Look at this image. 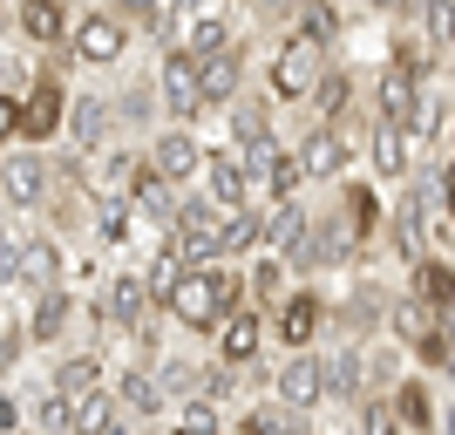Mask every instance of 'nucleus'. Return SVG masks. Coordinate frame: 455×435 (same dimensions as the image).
Here are the masks:
<instances>
[{
	"label": "nucleus",
	"mask_w": 455,
	"mask_h": 435,
	"mask_svg": "<svg viewBox=\"0 0 455 435\" xmlns=\"http://www.w3.org/2000/svg\"><path fill=\"white\" fill-rule=\"evenodd\" d=\"M245 300V279L231 272V265H184L177 272V286L164 293V313H171L177 326H190V334H211V326L225 320V306Z\"/></svg>",
	"instance_id": "f257e3e1"
},
{
	"label": "nucleus",
	"mask_w": 455,
	"mask_h": 435,
	"mask_svg": "<svg viewBox=\"0 0 455 435\" xmlns=\"http://www.w3.org/2000/svg\"><path fill=\"white\" fill-rule=\"evenodd\" d=\"M218 238H225V211L211 205V197H184L171 218V246L184 265H211L218 259Z\"/></svg>",
	"instance_id": "f03ea898"
},
{
	"label": "nucleus",
	"mask_w": 455,
	"mask_h": 435,
	"mask_svg": "<svg viewBox=\"0 0 455 435\" xmlns=\"http://www.w3.org/2000/svg\"><path fill=\"white\" fill-rule=\"evenodd\" d=\"M76 61H89V68H116V61L130 55V28L109 14V7H95V14L68 20V41H61Z\"/></svg>",
	"instance_id": "7ed1b4c3"
},
{
	"label": "nucleus",
	"mask_w": 455,
	"mask_h": 435,
	"mask_svg": "<svg viewBox=\"0 0 455 435\" xmlns=\"http://www.w3.org/2000/svg\"><path fill=\"white\" fill-rule=\"evenodd\" d=\"M320 76H326V48H313L306 35H285L279 55H272V95L279 102H306Z\"/></svg>",
	"instance_id": "20e7f679"
},
{
	"label": "nucleus",
	"mask_w": 455,
	"mask_h": 435,
	"mask_svg": "<svg viewBox=\"0 0 455 435\" xmlns=\"http://www.w3.org/2000/svg\"><path fill=\"white\" fill-rule=\"evenodd\" d=\"M48 190H55V157H35V150L0 157V197L14 211H41Z\"/></svg>",
	"instance_id": "39448f33"
},
{
	"label": "nucleus",
	"mask_w": 455,
	"mask_h": 435,
	"mask_svg": "<svg viewBox=\"0 0 455 435\" xmlns=\"http://www.w3.org/2000/svg\"><path fill=\"white\" fill-rule=\"evenodd\" d=\"M61 116H68V89H61L55 68H41V76L28 82V95H20V143L61 136Z\"/></svg>",
	"instance_id": "423d86ee"
},
{
	"label": "nucleus",
	"mask_w": 455,
	"mask_h": 435,
	"mask_svg": "<svg viewBox=\"0 0 455 435\" xmlns=\"http://www.w3.org/2000/svg\"><path fill=\"white\" fill-rule=\"evenodd\" d=\"M156 109L171 116L177 130H190L197 116H204V95H197V61L190 55H164V68H156Z\"/></svg>",
	"instance_id": "0eeeda50"
},
{
	"label": "nucleus",
	"mask_w": 455,
	"mask_h": 435,
	"mask_svg": "<svg viewBox=\"0 0 455 435\" xmlns=\"http://www.w3.org/2000/svg\"><path fill=\"white\" fill-rule=\"evenodd\" d=\"M387 334L401 347H415L428 367H449V341H442V313H428L421 300H395L387 306Z\"/></svg>",
	"instance_id": "6e6552de"
},
{
	"label": "nucleus",
	"mask_w": 455,
	"mask_h": 435,
	"mask_svg": "<svg viewBox=\"0 0 455 435\" xmlns=\"http://www.w3.org/2000/svg\"><path fill=\"white\" fill-rule=\"evenodd\" d=\"M292 157H299V177H313V184H340L347 164H354V136L320 123V130L299 136V150H292Z\"/></svg>",
	"instance_id": "1a4fd4ad"
},
{
	"label": "nucleus",
	"mask_w": 455,
	"mask_h": 435,
	"mask_svg": "<svg viewBox=\"0 0 455 435\" xmlns=\"http://www.w3.org/2000/svg\"><path fill=\"white\" fill-rule=\"evenodd\" d=\"M143 164H150V171L164 177V184H177V190H184L190 177L204 171V143H197L190 130H177V123H171V130H164V136L150 143V150H143Z\"/></svg>",
	"instance_id": "9d476101"
},
{
	"label": "nucleus",
	"mask_w": 455,
	"mask_h": 435,
	"mask_svg": "<svg viewBox=\"0 0 455 435\" xmlns=\"http://www.w3.org/2000/svg\"><path fill=\"white\" fill-rule=\"evenodd\" d=\"M150 286H143V272H116L109 279V300L95 306V320L116 326V334H143V320H150Z\"/></svg>",
	"instance_id": "9b49d317"
},
{
	"label": "nucleus",
	"mask_w": 455,
	"mask_h": 435,
	"mask_svg": "<svg viewBox=\"0 0 455 435\" xmlns=\"http://www.w3.org/2000/svg\"><path fill=\"white\" fill-rule=\"evenodd\" d=\"M197 95H204V109H231L245 95V41H231L225 55L197 61Z\"/></svg>",
	"instance_id": "f8f14e48"
},
{
	"label": "nucleus",
	"mask_w": 455,
	"mask_h": 435,
	"mask_svg": "<svg viewBox=\"0 0 455 435\" xmlns=\"http://www.w3.org/2000/svg\"><path fill=\"white\" fill-rule=\"evenodd\" d=\"M272 388H279V401L292 408V415H313L326 401V375H320V354L306 347V354H285V367L272 375Z\"/></svg>",
	"instance_id": "ddd939ff"
},
{
	"label": "nucleus",
	"mask_w": 455,
	"mask_h": 435,
	"mask_svg": "<svg viewBox=\"0 0 455 435\" xmlns=\"http://www.w3.org/2000/svg\"><path fill=\"white\" fill-rule=\"evenodd\" d=\"M211 334H218V360H225V367H251V360H259V341H266V320H259V306H225V320L211 326Z\"/></svg>",
	"instance_id": "4468645a"
},
{
	"label": "nucleus",
	"mask_w": 455,
	"mask_h": 435,
	"mask_svg": "<svg viewBox=\"0 0 455 435\" xmlns=\"http://www.w3.org/2000/svg\"><path fill=\"white\" fill-rule=\"evenodd\" d=\"M320 326H326L320 293H285V300H279V313H272V334L285 341V354H306V347L320 341Z\"/></svg>",
	"instance_id": "2eb2a0df"
},
{
	"label": "nucleus",
	"mask_w": 455,
	"mask_h": 435,
	"mask_svg": "<svg viewBox=\"0 0 455 435\" xmlns=\"http://www.w3.org/2000/svg\"><path fill=\"white\" fill-rule=\"evenodd\" d=\"M68 326H76V293H68V286H48V293H35V306H28L20 334H28L35 347H55Z\"/></svg>",
	"instance_id": "dca6fc26"
},
{
	"label": "nucleus",
	"mask_w": 455,
	"mask_h": 435,
	"mask_svg": "<svg viewBox=\"0 0 455 435\" xmlns=\"http://www.w3.org/2000/svg\"><path fill=\"white\" fill-rule=\"evenodd\" d=\"M204 190H211V205L218 211H245L251 205V171H245V157L238 150H204Z\"/></svg>",
	"instance_id": "f3484780"
},
{
	"label": "nucleus",
	"mask_w": 455,
	"mask_h": 435,
	"mask_svg": "<svg viewBox=\"0 0 455 435\" xmlns=\"http://www.w3.org/2000/svg\"><path fill=\"white\" fill-rule=\"evenodd\" d=\"M231 41H238V28H231V14H225V7H211V14H190V20H177V55H190V61L225 55Z\"/></svg>",
	"instance_id": "a211bd4d"
},
{
	"label": "nucleus",
	"mask_w": 455,
	"mask_h": 435,
	"mask_svg": "<svg viewBox=\"0 0 455 435\" xmlns=\"http://www.w3.org/2000/svg\"><path fill=\"white\" fill-rule=\"evenodd\" d=\"M320 375H326V401H354L367 395V360H361V341L333 347V354H320Z\"/></svg>",
	"instance_id": "6ab92c4d"
},
{
	"label": "nucleus",
	"mask_w": 455,
	"mask_h": 435,
	"mask_svg": "<svg viewBox=\"0 0 455 435\" xmlns=\"http://www.w3.org/2000/svg\"><path fill=\"white\" fill-rule=\"evenodd\" d=\"M123 205H130V211H143L150 225H164V231H171L177 205H184V190H177V184H164V177H156L150 164H143V171L130 177V190H123Z\"/></svg>",
	"instance_id": "aec40b11"
},
{
	"label": "nucleus",
	"mask_w": 455,
	"mask_h": 435,
	"mask_svg": "<svg viewBox=\"0 0 455 435\" xmlns=\"http://www.w3.org/2000/svg\"><path fill=\"white\" fill-rule=\"evenodd\" d=\"M61 130L76 136L82 150H102L116 136V109L102 102V95H68V116H61Z\"/></svg>",
	"instance_id": "412c9836"
},
{
	"label": "nucleus",
	"mask_w": 455,
	"mask_h": 435,
	"mask_svg": "<svg viewBox=\"0 0 455 435\" xmlns=\"http://www.w3.org/2000/svg\"><path fill=\"white\" fill-rule=\"evenodd\" d=\"M14 28L35 41V48H61V41H68V0H20Z\"/></svg>",
	"instance_id": "4be33fe9"
},
{
	"label": "nucleus",
	"mask_w": 455,
	"mask_h": 435,
	"mask_svg": "<svg viewBox=\"0 0 455 435\" xmlns=\"http://www.w3.org/2000/svg\"><path fill=\"white\" fill-rule=\"evenodd\" d=\"M61 246H55V231H28L20 238V286H35V293H48V286H61Z\"/></svg>",
	"instance_id": "5701e85b"
},
{
	"label": "nucleus",
	"mask_w": 455,
	"mask_h": 435,
	"mask_svg": "<svg viewBox=\"0 0 455 435\" xmlns=\"http://www.w3.org/2000/svg\"><path fill=\"white\" fill-rule=\"evenodd\" d=\"M415 102H421V82L401 76L395 61H387V68H380V82H374V123H408V116H415Z\"/></svg>",
	"instance_id": "b1692460"
},
{
	"label": "nucleus",
	"mask_w": 455,
	"mask_h": 435,
	"mask_svg": "<svg viewBox=\"0 0 455 435\" xmlns=\"http://www.w3.org/2000/svg\"><path fill=\"white\" fill-rule=\"evenodd\" d=\"M367 150H374V171L387 177V184L415 171V143H408V130H401V123H374V136H367Z\"/></svg>",
	"instance_id": "393cba45"
},
{
	"label": "nucleus",
	"mask_w": 455,
	"mask_h": 435,
	"mask_svg": "<svg viewBox=\"0 0 455 435\" xmlns=\"http://www.w3.org/2000/svg\"><path fill=\"white\" fill-rule=\"evenodd\" d=\"M408 272H415V293H408V300H421L428 313H449L455 306V265L449 259H415Z\"/></svg>",
	"instance_id": "a878e982"
},
{
	"label": "nucleus",
	"mask_w": 455,
	"mask_h": 435,
	"mask_svg": "<svg viewBox=\"0 0 455 435\" xmlns=\"http://www.w3.org/2000/svg\"><path fill=\"white\" fill-rule=\"evenodd\" d=\"M95 388H109V381H102V354H61L55 360V395L61 401H82V395H95Z\"/></svg>",
	"instance_id": "bb28decb"
},
{
	"label": "nucleus",
	"mask_w": 455,
	"mask_h": 435,
	"mask_svg": "<svg viewBox=\"0 0 455 435\" xmlns=\"http://www.w3.org/2000/svg\"><path fill=\"white\" fill-rule=\"evenodd\" d=\"M340 225L354 231V246H367L380 231V197L367 184H340Z\"/></svg>",
	"instance_id": "cd10ccee"
},
{
	"label": "nucleus",
	"mask_w": 455,
	"mask_h": 435,
	"mask_svg": "<svg viewBox=\"0 0 455 435\" xmlns=\"http://www.w3.org/2000/svg\"><path fill=\"white\" fill-rule=\"evenodd\" d=\"M313 109H320V123L326 130H347V109H354V82L340 76V68H326L320 82H313V95H306Z\"/></svg>",
	"instance_id": "c85d7f7f"
},
{
	"label": "nucleus",
	"mask_w": 455,
	"mask_h": 435,
	"mask_svg": "<svg viewBox=\"0 0 455 435\" xmlns=\"http://www.w3.org/2000/svg\"><path fill=\"white\" fill-rule=\"evenodd\" d=\"M109 395H116V408H130V415H164V395H156L150 367H123Z\"/></svg>",
	"instance_id": "c756f323"
},
{
	"label": "nucleus",
	"mask_w": 455,
	"mask_h": 435,
	"mask_svg": "<svg viewBox=\"0 0 455 435\" xmlns=\"http://www.w3.org/2000/svg\"><path fill=\"white\" fill-rule=\"evenodd\" d=\"M380 320H387V293H380V286H354V300L340 306V326H347V341L374 334Z\"/></svg>",
	"instance_id": "7c9ffc66"
},
{
	"label": "nucleus",
	"mask_w": 455,
	"mask_h": 435,
	"mask_svg": "<svg viewBox=\"0 0 455 435\" xmlns=\"http://www.w3.org/2000/svg\"><path fill=\"white\" fill-rule=\"evenodd\" d=\"M231 143H238V150L272 143V116H266V102H259V95H238V102H231Z\"/></svg>",
	"instance_id": "2f4dec72"
},
{
	"label": "nucleus",
	"mask_w": 455,
	"mask_h": 435,
	"mask_svg": "<svg viewBox=\"0 0 455 435\" xmlns=\"http://www.w3.org/2000/svg\"><path fill=\"white\" fill-rule=\"evenodd\" d=\"M266 246V211H225V238H218V259H238V252Z\"/></svg>",
	"instance_id": "473e14b6"
},
{
	"label": "nucleus",
	"mask_w": 455,
	"mask_h": 435,
	"mask_svg": "<svg viewBox=\"0 0 455 435\" xmlns=\"http://www.w3.org/2000/svg\"><path fill=\"white\" fill-rule=\"evenodd\" d=\"M292 35H306L313 48H326V55H333V41H340V14H333V0H306Z\"/></svg>",
	"instance_id": "72a5a7b5"
},
{
	"label": "nucleus",
	"mask_w": 455,
	"mask_h": 435,
	"mask_svg": "<svg viewBox=\"0 0 455 435\" xmlns=\"http://www.w3.org/2000/svg\"><path fill=\"white\" fill-rule=\"evenodd\" d=\"M238 435H299V422H292L285 401H251L245 415H238Z\"/></svg>",
	"instance_id": "f704fd0d"
},
{
	"label": "nucleus",
	"mask_w": 455,
	"mask_h": 435,
	"mask_svg": "<svg viewBox=\"0 0 455 435\" xmlns=\"http://www.w3.org/2000/svg\"><path fill=\"white\" fill-rule=\"evenodd\" d=\"M395 415H401V429H435V401H428V388L421 381H395Z\"/></svg>",
	"instance_id": "c9c22d12"
},
{
	"label": "nucleus",
	"mask_w": 455,
	"mask_h": 435,
	"mask_svg": "<svg viewBox=\"0 0 455 435\" xmlns=\"http://www.w3.org/2000/svg\"><path fill=\"white\" fill-rule=\"evenodd\" d=\"M421 41H428V55L455 48V0H421Z\"/></svg>",
	"instance_id": "e433bc0d"
},
{
	"label": "nucleus",
	"mask_w": 455,
	"mask_h": 435,
	"mask_svg": "<svg viewBox=\"0 0 455 435\" xmlns=\"http://www.w3.org/2000/svg\"><path fill=\"white\" fill-rule=\"evenodd\" d=\"M68 408H76V435H109L116 429V395L109 388H95V395L68 401Z\"/></svg>",
	"instance_id": "4c0bfd02"
},
{
	"label": "nucleus",
	"mask_w": 455,
	"mask_h": 435,
	"mask_svg": "<svg viewBox=\"0 0 455 435\" xmlns=\"http://www.w3.org/2000/svg\"><path fill=\"white\" fill-rule=\"evenodd\" d=\"M28 429H35V435H76V408H68V401L48 388V395L28 408Z\"/></svg>",
	"instance_id": "58836bf2"
},
{
	"label": "nucleus",
	"mask_w": 455,
	"mask_h": 435,
	"mask_svg": "<svg viewBox=\"0 0 455 435\" xmlns=\"http://www.w3.org/2000/svg\"><path fill=\"white\" fill-rule=\"evenodd\" d=\"M387 218H395V252H401V259H408V265L428 259V252H421V205H415V197H401Z\"/></svg>",
	"instance_id": "ea45409f"
},
{
	"label": "nucleus",
	"mask_w": 455,
	"mask_h": 435,
	"mask_svg": "<svg viewBox=\"0 0 455 435\" xmlns=\"http://www.w3.org/2000/svg\"><path fill=\"white\" fill-rule=\"evenodd\" d=\"M150 381H156V395H164V401H190V395H197V367H190V360H164Z\"/></svg>",
	"instance_id": "a19ab883"
},
{
	"label": "nucleus",
	"mask_w": 455,
	"mask_h": 435,
	"mask_svg": "<svg viewBox=\"0 0 455 435\" xmlns=\"http://www.w3.org/2000/svg\"><path fill=\"white\" fill-rule=\"evenodd\" d=\"M109 14L123 28H164L171 20V0H109Z\"/></svg>",
	"instance_id": "79ce46f5"
},
{
	"label": "nucleus",
	"mask_w": 455,
	"mask_h": 435,
	"mask_svg": "<svg viewBox=\"0 0 455 435\" xmlns=\"http://www.w3.org/2000/svg\"><path fill=\"white\" fill-rule=\"evenodd\" d=\"M354 408H361V435H408V429H401V415H395V401L361 395Z\"/></svg>",
	"instance_id": "37998d69"
},
{
	"label": "nucleus",
	"mask_w": 455,
	"mask_h": 435,
	"mask_svg": "<svg viewBox=\"0 0 455 435\" xmlns=\"http://www.w3.org/2000/svg\"><path fill=\"white\" fill-rule=\"evenodd\" d=\"M177 429H184V435H225V422H218V401L190 395V401H184V415H177Z\"/></svg>",
	"instance_id": "c03bdc74"
},
{
	"label": "nucleus",
	"mask_w": 455,
	"mask_h": 435,
	"mask_svg": "<svg viewBox=\"0 0 455 435\" xmlns=\"http://www.w3.org/2000/svg\"><path fill=\"white\" fill-rule=\"evenodd\" d=\"M251 293H259L266 306H279L285 300V259H272V252H266V259L251 265Z\"/></svg>",
	"instance_id": "a18cd8bd"
},
{
	"label": "nucleus",
	"mask_w": 455,
	"mask_h": 435,
	"mask_svg": "<svg viewBox=\"0 0 455 435\" xmlns=\"http://www.w3.org/2000/svg\"><path fill=\"white\" fill-rule=\"evenodd\" d=\"M395 68H401V76H428V68H435V55H428V41H421V35H401L395 41Z\"/></svg>",
	"instance_id": "49530a36"
},
{
	"label": "nucleus",
	"mask_w": 455,
	"mask_h": 435,
	"mask_svg": "<svg viewBox=\"0 0 455 435\" xmlns=\"http://www.w3.org/2000/svg\"><path fill=\"white\" fill-rule=\"evenodd\" d=\"M150 116H156V89L130 82V89H123V109H116V123H150Z\"/></svg>",
	"instance_id": "de8ad7c7"
},
{
	"label": "nucleus",
	"mask_w": 455,
	"mask_h": 435,
	"mask_svg": "<svg viewBox=\"0 0 455 435\" xmlns=\"http://www.w3.org/2000/svg\"><path fill=\"white\" fill-rule=\"evenodd\" d=\"M361 360H367V381H401V354L395 347H374V354L361 347Z\"/></svg>",
	"instance_id": "09e8293b"
},
{
	"label": "nucleus",
	"mask_w": 455,
	"mask_h": 435,
	"mask_svg": "<svg viewBox=\"0 0 455 435\" xmlns=\"http://www.w3.org/2000/svg\"><path fill=\"white\" fill-rule=\"evenodd\" d=\"M7 286H20V238L14 231H0V293Z\"/></svg>",
	"instance_id": "8fccbe9b"
},
{
	"label": "nucleus",
	"mask_w": 455,
	"mask_h": 435,
	"mask_svg": "<svg viewBox=\"0 0 455 435\" xmlns=\"http://www.w3.org/2000/svg\"><path fill=\"white\" fill-rule=\"evenodd\" d=\"M14 136H20V95H7V89H0V150H7Z\"/></svg>",
	"instance_id": "3c124183"
},
{
	"label": "nucleus",
	"mask_w": 455,
	"mask_h": 435,
	"mask_svg": "<svg viewBox=\"0 0 455 435\" xmlns=\"http://www.w3.org/2000/svg\"><path fill=\"white\" fill-rule=\"evenodd\" d=\"M20 347H28V334H20V326H7V334H0V375L20 360Z\"/></svg>",
	"instance_id": "603ef678"
},
{
	"label": "nucleus",
	"mask_w": 455,
	"mask_h": 435,
	"mask_svg": "<svg viewBox=\"0 0 455 435\" xmlns=\"http://www.w3.org/2000/svg\"><path fill=\"white\" fill-rule=\"evenodd\" d=\"M211 7H225V0H171V14H177V20H190V14H211ZM164 28H171V20H164Z\"/></svg>",
	"instance_id": "864d4df0"
},
{
	"label": "nucleus",
	"mask_w": 455,
	"mask_h": 435,
	"mask_svg": "<svg viewBox=\"0 0 455 435\" xmlns=\"http://www.w3.org/2000/svg\"><path fill=\"white\" fill-rule=\"evenodd\" d=\"M251 7H259V14H266V20H285V14H299L306 0H251Z\"/></svg>",
	"instance_id": "5fc2aeb1"
},
{
	"label": "nucleus",
	"mask_w": 455,
	"mask_h": 435,
	"mask_svg": "<svg viewBox=\"0 0 455 435\" xmlns=\"http://www.w3.org/2000/svg\"><path fill=\"white\" fill-rule=\"evenodd\" d=\"M442 205H449V218H455V164H449V177H442Z\"/></svg>",
	"instance_id": "6e6d98bb"
},
{
	"label": "nucleus",
	"mask_w": 455,
	"mask_h": 435,
	"mask_svg": "<svg viewBox=\"0 0 455 435\" xmlns=\"http://www.w3.org/2000/svg\"><path fill=\"white\" fill-rule=\"evenodd\" d=\"M0 429H20V408H14V401H0Z\"/></svg>",
	"instance_id": "4d7b16f0"
},
{
	"label": "nucleus",
	"mask_w": 455,
	"mask_h": 435,
	"mask_svg": "<svg viewBox=\"0 0 455 435\" xmlns=\"http://www.w3.org/2000/svg\"><path fill=\"white\" fill-rule=\"evenodd\" d=\"M367 7H380V14H401V7H408V0H367Z\"/></svg>",
	"instance_id": "13d9d810"
},
{
	"label": "nucleus",
	"mask_w": 455,
	"mask_h": 435,
	"mask_svg": "<svg viewBox=\"0 0 455 435\" xmlns=\"http://www.w3.org/2000/svg\"><path fill=\"white\" fill-rule=\"evenodd\" d=\"M7 326H14V306H7V293H0V334H7Z\"/></svg>",
	"instance_id": "bf43d9fd"
},
{
	"label": "nucleus",
	"mask_w": 455,
	"mask_h": 435,
	"mask_svg": "<svg viewBox=\"0 0 455 435\" xmlns=\"http://www.w3.org/2000/svg\"><path fill=\"white\" fill-rule=\"evenodd\" d=\"M442 435H455V401H449V408H442Z\"/></svg>",
	"instance_id": "052dcab7"
},
{
	"label": "nucleus",
	"mask_w": 455,
	"mask_h": 435,
	"mask_svg": "<svg viewBox=\"0 0 455 435\" xmlns=\"http://www.w3.org/2000/svg\"><path fill=\"white\" fill-rule=\"evenodd\" d=\"M109 435H136V429H130V422H116V429H109Z\"/></svg>",
	"instance_id": "680f3d73"
},
{
	"label": "nucleus",
	"mask_w": 455,
	"mask_h": 435,
	"mask_svg": "<svg viewBox=\"0 0 455 435\" xmlns=\"http://www.w3.org/2000/svg\"><path fill=\"white\" fill-rule=\"evenodd\" d=\"M164 435H184V429H164Z\"/></svg>",
	"instance_id": "e2e57ef3"
},
{
	"label": "nucleus",
	"mask_w": 455,
	"mask_h": 435,
	"mask_svg": "<svg viewBox=\"0 0 455 435\" xmlns=\"http://www.w3.org/2000/svg\"><path fill=\"white\" fill-rule=\"evenodd\" d=\"M0 157H7V150H0Z\"/></svg>",
	"instance_id": "0e129e2a"
}]
</instances>
